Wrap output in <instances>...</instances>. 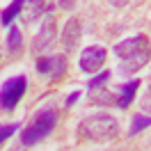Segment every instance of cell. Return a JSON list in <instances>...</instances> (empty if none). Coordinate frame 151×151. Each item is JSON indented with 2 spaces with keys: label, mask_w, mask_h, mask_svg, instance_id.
Instances as JSON below:
<instances>
[{
  "label": "cell",
  "mask_w": 151,
  "mask_h": 151,
  "mask_svg": "<svg viewBox=\"0 0 151 151\" xmlns=\"http://www.w3.org/2000/svg\"><path fill=\"white\" fill-rule=\"evenodd\" d=\"M149 126H151V114H142V112H137L135 117H133V122H131L128 137H135L137 133H142L144 128H149Z\"/></svg>",
  "instance_id": "13"
},
{
  "label": "cell",
  "mask_w": 151,
  "mask_h": 151,
  "mask_svg": "<svg viewBox=\"0 0 151 151\" xmlns=\"http://www.w3.org/2000/svg\"><path fill=\"white\" fill-rule=\"evenodd\" d=\"M142 108H144V110H149V112H151V85H149V94L144 96V101H142Z\"/></svg>",
  "instance_id": "18"
},
{
  "label": "cell",
  "mask_w": 151,
  "mask_h": 151,
  "mask_svg": "<svg viewBox=\"0 0 151 151\" xmlns=\"http://www.w3.org/2000/svg\"><path fill=\"white\" fill-rule=\"evenodd\" d=\"M25 89H28V78L23 73L5 80L2 87H0V110L2 112H14L16 105L21 103V99L25 96Z\"/></svg>",
  "instance_id": "4"
},
{
  "label": "cell",
  "mask_w": 151,
  "mask_h": 151,
  "mask_svg": "<svg viewBox=\"0 0 151 151\" xmlns=\"http://www.w3.org/2000/svg\"><path fill=\"white\" fill-rule=\"evenodd\" d=\"M78 99H80V92H78V89H76V92H71V94H69V99H66V105H69V108H71V105H73L76 101H78Z\"/></svg>",
  "instance_id": "17"
},
{
  "label": "cell",
  "mask_w": 151,
  "mask_h": 151,
  "mask_svg": "<svg viewBox=\"0 0 151 151\" xmlns=\"http://www.w3.org/2000/svg\"><path fill=\"white\" fill-rule=\"evenodd\" d=\"M94 94H92V103H96V105H117V94H110L108 89H92Z\"/></svg>",
  "instance_id": "14"
},
{
  "label": "cell",
  "mask_w": 151,
  "mask_h": 151,
  "mask_svg": "<svg viewBox=\"0 0 151 151\" xmlns=\"http://www.w3.org/2000/svg\"><path fill=\"white\" fill-rule=\"evenodd\" d=\"M19 128H21L19 124H2V126H0V144H2V142H7L14 133L19 131Z\"/></svg>",
  "instance_id": "15"
},
{
  "label": "cell",
  "mask_w": 151,
  "mask_h": 151,
  "mask_svg": "<svg viewBox=\"0 0 151 151\" xmlns=\"http://www.w3.org/2000/svg\"><path fill=\"white\" fill-rule=\"evenodd\" d=\"M110 71H101V73L96 76V78H92V80H89V83H87V85H89V89H99V87H103L105 83H108V80H110Z\"/></svg>",
  "instance_id": "16"
},
{
  "label": "cell",
  "mask_w": 151,
  "mask_h": 151,
  "mask_svg": "<svg viewBox=\"0 0 151 151\" xmlns=\"http://www.w3.org/2000/svg\"><path fill=\"white\" fill-rule=\"evenodd\" d=\"M57 39V25L55 21L50 19V16H46V21H44V25H41V30L37 32V37H35V41H32V53L35 55H39L41 50H46L48 46H53Z\"/></svg>",
  "instance_id": "7"
},
{
  "label": "cell",
  "mask_w": 151,
  "mask_h": 151,
  "mask_svg": "<svg viewBox=\"0 0 151 151\" xmlns=\"http://www.w3.org/2000/svg\"><path fill=\"white\" fill-rule=\"evenodd\" d=\"M80 37H83V23L78 19H69L64 30H62V44H64V48L66 50H73L78 46Z\"/></svg>",
  "instance_id": "8"
},
{
  "label": "cell",
  "mask_w": 151,
  "mask_h": 151,
  "mask_svg": "<svg viewBox=\"0 0 151 151\" xmlns=\"http://www.w3.org/2000/svg\"><path fill=\"white\" fill-rule=\"evenodd\" d=\"M137 89H140V80L137 78H133V80H128V83L117 87V108L128 110L133 99H135V94H137Z\"/></svg>",
  "instance_id": "9"
},
{
  "label": "cell",
  "mask_w": 151,
  "mask_h": 151,
  "mask_svg": "<svg viewBox=\"0 0 151 151\" xmlns=\"http://www.w3.org/2000/svg\"><path fill=\"white\" fill-rule=\"evenodd\" d=\"M37 71L41 76H48L53 83L62 80L66 73V57L62 55H46V57H39L37 60Z\"/></svg>",
  "instance_id": "5"
},
{
  "label": "cell",
  "mask_w": 151,
  "mask_h": 151,
  "mask_svg": "<svg viewBox=\"0 0 151 151\" xmlns=\"http://www.w3.org/2000/svg\"><path fill=\"white\" fill-rule=\"evenodd\" d=\"M108 60V50L103 46H87L80 53V69L85 73H96Z\"/></svg>",
  "instance_id": "6"
},
{
  "label": "cell",
  "mask_w": 151,
  "mask_h": 151,
  "mask_svg": "<svg viewBox=\"0 0 151 151\" xmlns=\"http://www.w3.org/2000/svg\"><path fill=\"white\" fill-rule=\"evenodd\" d=\"M80 137L87 142H96V144H105V142L114 140L119 135V122L114 119L112 114H92L85 117L80 126H78Z\"/></svg>",
  "instance_id": "2"
},
{
  "label": "cell",
  "mask_w": 151,
  "mask_h": 151,
  "mask_svg": "<svg viewBox=\"0 0 151 151\" xmlns=\"http://www.w3.org/2000/svg\"><path fill=\"white\" fill-rule=\"evenodd\" d=\"M73 5V0H60V7H64V9H69Z\"/></svg>",
  "instance_id": "19"
},
{
  "label": "cell",
  "mask_w": 151,
  "mask_h": 151,
  "mask_svg": "<svg viewBox=\"0 0 151 151\" xmlns=\"http://www.w3.org/2000/svg\"><path fill=\"white\" fill-rule=\"evenodd\" d=\"M23 9H25V0H12L9 7L0 14V23H2V25H12Z\"/></svg>",
  "instance_id": "11"
},
{
  "label": "cell",
  "mask_w": 151,
  "mask_h": 151,
  "mask_svg": "<svg viewBox=\"0 0 151 151\" xmlns=\"http://www.w3.org/2000/svg\"><path fill=\"white\" fill-rule=\"evenodd\" d=\"M7 50L9 55H19L23 50V35H21V28H14L12 25L9 32H7Z\"/></svg>",
  "instance_id": "12"
},
{
  "label": "cell",
  "mask_w": 151,
  "mask_h": 151,
  "mask_svg": "<svg viewBox=\"0 0 151 151\" xmlns=\"http://www.w3.org/2000/svg\"><path fill=\"white\" fill-rule=\"evenodd\" d=\"M57 124V110L53 108H46V110H39V114L32 119V122L21 131V144L23 147H35L41 140H46L50 131L55 128Z\"/></svg>",
  "instance_id": "3"
},
{
  "label": "cell",
  "mask_w": 151,
  "mask_h": 151,
  "mask_svg": "<svg viewBox=\"0 0 151 151\" xmlns=\"http://www.w3.org/2000/svg\"><path fill=\"white\" fill-rule=\"evenodd\" d=\"M112 53L119 60L117 71L122 76H135L151 62V41L147 35H133V37L114 44Z\"/></svg>",
  "instance_id": "1"
},
{
  "label": "cell",
  "mask_w": 151,
  "mask_h": 151,
  "mask_svg": "<svg viewBox=\"0 0 151 151\" xmlns=\"http://www.w3.org/2000/svg\"><path fill=\"white\" fill-rule=\"evenodd\" d=\"M25 7H28L25 19H28L30 23H35V21H37L39 16H44L46 12L55 9V0H25Z\"/></svg>",
  "instance_id": "10"
}]
</instances>
